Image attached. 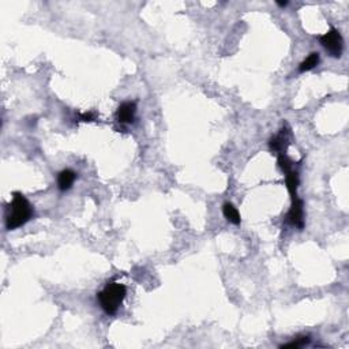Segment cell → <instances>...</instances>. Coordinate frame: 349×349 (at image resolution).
I'll return each mask as SVG.
<instances>
[{
    "label": "cell",
    "instance_id": "7c38bea8",
    "mask_svg": "<svg viewBox=\"0 0 349 349\" xmlns=\"http://www.w3.org/2000/svg\"><path fill=\"white\" fill-rule=\"evenodd\" d=\"M277 163H279V168L282 169L285 174L293 169V163H292L289 158L286 157L285 153H281V154H279V160H277Z\"/></svg>",
    "mask_w": 349,
    "mask_h": 349
},
{
    "label": "cell",
    "instance_id": "9c48e42d",
    "mask_svg": "<svg viewBox=\"0 0 349 349\" xmlns=\"http://www.w3.org/2000/svg\"><path fill=\"white\" fill-rule=\"evenodd\" d=\"M297 186H299V174H297V171L292 169L289 172H286V187H288V191L291 194L292 199L297 197Z\"/></svg>",
    "mask_w": 349,
    "mask_h": 349
},
{
    "label": "cell",
    "instance_id": "6da1fadb",
    "mask_svg": "<svg viewBox=\"0 0 349 349\" xmlns=\"http://www.w3.org/2000/svg\"><path fill=\"white\" fill-rule=\"evenodd\" d=\"M35 215L33 206L21 192H14L12 199L6 214V227L8 231H14L30 221Z\"/></svg>",
    "mask_w": 349,
    "mask_h": 349
},
{
    "label": "cell",
    "instance_id": "52a82bcc",
    "mask_svg": "<svg viewBox=\"0 0 349 349\" xmlns=\"http://www.w3.org/2000/svg\"><path fill=\"white\" fill-rule=\"evenodd\" d=\"M76 174L72 169H63L60 174H58V187L60 191H67L70 190L74 181H75Z\"/></svg>",
    "mask_w": 349,
    "mask_h": 349
},
{
    "label": "cell",
    "instance_id": "ba28073f",
    "mask_svg": "<svg viewBox=\"0 0 349 349\" xmlns=\"http://www.w3.org/2000/svg\"><path fill=\"white\" fill-rule=\"evenodd\" d=\"M222 214H224V217L227 218L228 221L232 222L235 225H239L240 221H242L240 213L238 211V209L232 204H229V202L224 204V206H222Z\"/></svg>",
    "mask_w": 349,
    "mask_h": 349
},
{
    "label": "cell",
    "instance_id": "277c9868",
    "mask_svg": "<svg viewBox=\"0 0 349 349\" xmlns=\"http://www.w3.org/2000/svg\"><path fill=\"white\" fill-rule=\"evenodd\" d=\"M288 222L293 227L303 229L304 228V205L303 201L299 197L292 199L291 210L288 211Z\"/></svg>",
    "mask_w": 349,
    "mask_h": 349
},
{
    "label": "cell",
    "instance_id": "3957f363",
    "mask_svg": "<svg viewBox=\"0 0 349 349\" xmlns=\"http://www.w3.org/2000/svg\"><path fill=\"white\" fill-rule=\"evenodd\" d=\"M319 42L333 58H341L344 48V40L341 33L336 28H332L327 33L319 37Z\"/></svg>",
    "mask_w": 349,
    "mask_h": 349
},
{
    "label": "cell",
    "instance_id": "5b68a950",
    "mask_svg": "<svg viewBox=\"0 0 349 349\" xmlns=\"http://www.w3.org/2000/svg\"><path fill=\"white\" fill-rule=\"evenodd\" d=\"M270 150L274 153H285L286 147L289 145V128L284 127L279 130V133L270 140Z\"/></svg>",
    "mask_w": 349,
    "mask_h": 349
},
{
    "label": "cell",
    "instance_id": "8fae6325",
    "mask_svg": "<svg viewBox=\"0 0 349 349\" xmlns=\"http://www.w3.org/2000/svg\"><path fill=\"white\" fill-rule=\"evenodd\" d=\"M310 343V337L309 336H302V337H297L296 340H293V341H291V343L288 344H282V345H279V348H302V347H306L307 344Z\"/></svg>",
    "mask_w": 349,
    "mask_h": 349
},
{
    "label": "cell",
    "instance_id": "7a4b0ae2",
    "mask_svg": "<svg viewBox=\"0 0 349 349\" xmlns=\"http://www.w3.org/2000/svg\"><path fill=\"white\" fill-rule=\"evenodd\" d=\"M126 295H127V289L123 284L109 282V284H106L103 291L99 292L97 299H99L101 309L105 311V314L115 315L117 310L120 309Z\"/></svg>",
    "mask_w": 349,
    "mask_h": 349
},
{
    "label": "cell",
    "instance_id": "8992f818",
    "mask_svg": "<svg viewBox=\"0 0 349 349\" xmlns=\"http://www.w3.org/2000/svg\"><path fill=\"white\" fill-rule=\"evenodd\" d=\"M135 113H137V103L135 101H126L117 108V120L123 123V124L133 123L135 119Z\"/></svg>",
    "mask_w": 349,
    "mask_h": 349
},
{
    "label": "cell",
    "instance_id": "4fadbf2b",
    "mask_svg": "<svg viewBox=\"0 0 349 349\" xmlns=\"http://www.w3.org/2000/svg\"><path fill=\"white\" fill-rule=\"evenodd\" d=\"M79 119H81L82 122H93L94 113H92V112H89V113H82V115H79Z\"/></svg>",
    "mask_w": 349,
    "mask_h": 349
},
{
    "label": "cell",
    "instance_id": "30bf717a",
    "mask_svg": "<svg viewBox=\"0 0 349 349\" xmlns=\"http://www.w3.org/2000/svg\"><path fill=\"white\" fill-rule=\"evenodd\" d=\"M319 53L318 52H313L310 53L307 58L303 60L302 63H300V66H299V71L300 72H306V71H310L313 70V69H315L318 64H319Z\"/></svg>",
    "mask_w": 349,
    "mask_h": 349
},
{
    "label": "cell",
    "instance_id": "5bb4252c",
    "mask_svg": "<svg viewBox=\"0 0 349 349\" xmlns=\"http://www.w3.org/2000/svg\"><path fill=\"white\" fill-rule=\"evenodd\" d=\"M277 6L286 7V6H288V1H277Z\"/></svg>",
    "mask_w": 349,
    "mask_h": 349
}]
</instances>
